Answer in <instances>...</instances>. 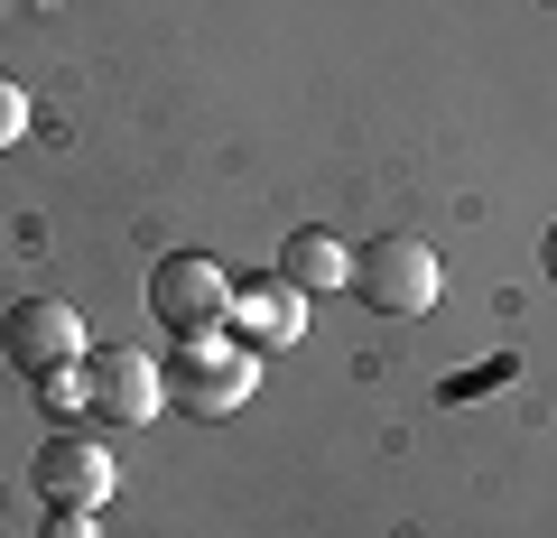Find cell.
Returning a JSON list of instances; mask_svg holds the SVG:
<instances>
[{"mask_svg":"<svg viewBox=\"0 0 557 538\" xmlns=\"http://www.w3.org/2000/svg\"><path fill=\"white\" fill-rule=\"evenodd\" d=\"M159 372H168V399L186 418H233L242 399L260 390V353H242L233 335H186L177 362H159Z\"/></svg>","mask_w":557,"mask_h":538,"instance_id":"cell-1","label":"cell"},{"mask_svg":"<svg viewBox=\"0 0 557 538\" xmlns=\"http://www.w3.org/2000/svg\"><path fill=\"white\" fill-rule=\"evenodd\" d=\"M437 288H446V270H437V251L418 233H381V241L354 251V298L372 306V316H428Z\"/></svg>","mask_w":557,"mask_h":538,"instance_id":"cell-2","label":"cell"},{"mask_svg":"<svg viewBox=\"0 0 557 538\" xmlns=\"http://www.w3.org/2000/svg\"><path fill=\"white\" fill-rule=\"evenodd\" d=\"M223 306H233V270H223L214 251H168L159 270H149V316H159V335H223Z\"/></svg>","mask_w":557,"mask_h":538,"instance_id":"cell-3","label":"cell"},{"mask_svg":"<svg viewBox=\"0 0 557 538\" xmlns=\"http://www.w3.org/2000/svg\"><path fill=\"white\" fill-rule=\"evenodd\" d=\"M159 399H168V372L139 343H94L84 353V418L139 427V418H159Z\"/></svg>","mask_w":557,"mask_h":538,"instance_id":"cell-4","label":"cell"},{"mask_svg":"<svg viewBox=\"0 0 557 538\" xmlns=\"http://www.w3.org/2000/svg\"><path fill=\"white\" fill-rule=\"evenodd\" d=\"M112 483H121L112 446L84 437V427H65V437L38 446V501H47V511H102V501H112Z\"/></svg>","mask_w":557,"mask_h":538,"instance_id":"cell-5","label":"cell"},{"mask_svg":"<svg viewBox=\"0 0 557 538\" xmlns=\"http://www.w3.org/2000/svg\"><path fill=\"white\" fill-rule=\"evenodd\" d=\"M0 353L38 380V372H57V362H84L94 343H84V316L65 298H20L10 316H0Z\"/></svg>","mask_w":557,"mask_h":538,"instance_id":"cell-6","label":"cell"},{"mask_svg":"<svg viewBox=\"0 0 557 538\" xmlns=\"http://www.w3.org/2000/svg\"><path fill=\"white\" fill-rule=\"evenodd\" d=\"M223 335H233L242 353H288V343L307 335V288H288V279H233Z\"/></svg>","mask_w":557,"mask_h":538,"instance_id":"cell-7","label":"cell"},{"mask_svg":"<svg viewBox=\"0 0 557 538\" xmlns=\"http://www.w3.org/2000/svg\"><path fill=\"white\" fill-rule=\"evenodd\" d=\"M278 279L307 288V298H317V288H354V251H344L335 233H317V223H307V233L278 241Z\"/></svg>","mask_w":557,"mask_h":538,"instance_id":"cell-8","label":"cell"},{"mask_svg":"<svg viewBox=\"0 0 557 538\" xmlns=\"http://www.w3.org/2000/svg\"><path fill=\"white\" fill-rule=\"evenodd\" d=\"M511 372H520V353H511V343H502L493 362H474V372H456V380H446L437 399H446V409H465V399H483V390H502V380H511Z\"/></svg>","mask_w":557,"mask_h":538,"instance_id":"cell-9","label":"cell"},{"mask_svg":"<svg viewBox=\"0 0 557 538\" xmlns=\"http://www.w3.org/2000/svg\"><path fill=\"white\" fill-rule=\"evenodd\" d=\"M38 409H47V418H84V362L38 372Z\"/></svg>","mask_w":557,"mask_h":538,"instance_id":"cell-10","label":"cell"},{"mask_svg":"<svg viewBox=\"0 0 557 538\" xmlns=\"http://www.w3.org/2000/svg\"><path fill=\"white\" fill-rule=\"evenodd\" d=\"M20 130H28V93H20V84H10V75H0V149L20 140Z\"/></svg>","mask_w":557,"mask_h":538,"instance_id":"cell-11","label":"cell"},{"mask_svg":"<svg viewBox=\"0 0 557 538\" xmlns=\"http://www.w3.org/2000/svg\"><path fill=\"white\" fill-rule=\"evenodd\" d=\"M38 538H102V520H94V511H47Z\"/></svg>","mask_w":557,"mask_h":538,"instance_id":"cell-12","label":"cell"},{"mask_svg":"<svg viewBox=\"0 0 557 538\" xmlns=\"http://www.w3.org/2000/svg\"><path fill=\"white\" fill-rule=\"evenodd\" d=\"M539 270H548V288H557V223H548V241H539Z\"/></svg>","mask_w":557,"mask_h":538,"instance_id":"cell-13","label":"cell"}]
</instances>
